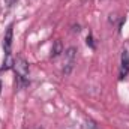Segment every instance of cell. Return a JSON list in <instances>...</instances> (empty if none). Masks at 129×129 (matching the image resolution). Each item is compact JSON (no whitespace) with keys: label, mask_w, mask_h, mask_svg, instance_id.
I'll list each match as a JSON object with an SVG mask.
<instances>
[{"label":"cell","mask_w":129,"mask_h":129,"mask_svg":"<svg viewBox=\"0 0 129 129\" xmlns=\"http://www.w3.org/2000/svg\"><path fill=\"white\" fill-rule=\"evenodd\" d=\"M14 69H15L18 80L23 81V84H27V81H29V63L23 57H17L14 60Z\"/></svg>","instance_id":"obj_1"},{"label":"cell","mask_w":129,"mask_h":129,"mask_svg":"<svg viewBox=\"0 0 129 129\" xmlns=\"http://www.w3.org/2000/svg\"><path fill=\"white\" fill-rule=\"evenodd\" d=\"M75 57H77V48H75V47H69V48L64 51V68H63L64 75H69L71 71L74 69Z\"/></svg>","instance_id":"obj_2"},{"label":"cell","mask_w":129,"mask_h":129,"mask_svg":"<svg viewBox=\"0 0 129 129\" xmlns=\"http://www.w3.org/2000/svg\"><path fill=\"white\" fill-rule=\"evenodd\" d=\"M129 74V45H126L122 51V62H120V74L119 78L125 80L126 75Z\"/></svg>","instance_id":"obj_3"},{"label":"cell","mask_w":129,"mask_h":129,"mask_svg":"<svg viewBox=\"0 0 129 129\" xmlns=\"http://www.w3.org/2000/svg\"><path fill=\"white\" fill-rule=\"evenodd\" d=\"M12 36H14V24H9L5 38H3V48H5V54H11V48H12Z\"/></svg>","instance_id":"obj_4"},{"label":"cell","mask_w":129,"mask_h":129,"mask_svg":"<svg viewBox=\"0 0 129 129\" xmlns=\"http://www.w3.org/2000/svg\"><path fill=\"white\" fill-rule=\"evenodd\" d=\"M62 53H63V45H62V41L57 39V41L53 44V48H51V57L56 59V57H59Z\"/></svg>","instance_id":"obj_5"},{"label":"cell","mask_w":129,"mask_h":129,"mask_svg":"<svg viewBox=\"0 0 129 129\" xmlns=\"http://www.w3.org/2000/svg\"><path fill=\"white\" fill-rule=\"evenodd\" d=\"M84 129H98V125L93 122V120H87L86 123H84Z\"/></svg>","instance_id":"obj_6"},{"label":"cell","mask_w":129,"mask_h":129,"mask_svg":"<svg viewBox=\"0 0 129 129\" xmlns=\"http://www.w3.org/2000/svg\"><path fill=\"white\" fill-rule=\"evenodd\" d=\"M86 42H87V45H89L92 50H95V48H96V45H95V42H93V36H92V33H89V36H87Z\"/></svg>","instance_id":"obj_7"},{"label":"cell","mask_w":129,"mask_h":129,"mask_svg":"<svg viewBox=\"0 0 129 129\" xmlns=\"http://www.w3.org/2000/svg\"><path fill=\"white\" fill-rule=\"evenodd\" d=\"M117 20H119V17H117L116 14H111V15L108 17V23H110V24H116Z\"/></svg>","instance_id":"obj_8"},{"label":"cell","mask_w":129,"mask_h":129,"mask_svg":"<svg viewBox=\"0 0 129 129\" xmlns=\"http://www.w3.org/2000/svg\"><path fill=\"white\" fill-rule=\"evenodd\" d=\"M72 30L75 33H80L81 32V26H80V24H74V26H72Z\"/></svg>","instance_id":"obj_9"},{"label":"cell","mask_w":129,"mask_h":129,"mask_svg":"<svg viewBox=\"0 0 129 129\" xmlns=\"http://www.w3.org/2000/svg\"><path fill=\"white\" fill-rule=\"evenodd\" d=\"M15 3H17V0H8V5H9V6H14Z\"/></svg>","instance_id":"obj_10"},{"label":"cell","mask_w":129,"mask_h":129,"mask_svg":"<svg viewBox=\"0 0 129 129\" xmlns=\"http://www.w3.org/2000/svg\"><path fill=\"white\" fill-rule=\"evenodd\" d=\"M0 93H2V81H0Z\"/></svg>","instance_id":"obj_11"},{"label":"cell","mask_w":129,"mask_h":129,"mask_svg":"<svg viewBox=\"0 0 129 129\" xmlns=\"http://www.w3.org/2000/svg\"><path fill=\"white\" fill-rule=\"evenodd\" d=\"M36 129H44V128H36Z\"/></svg>","instance_id":"obj_12"}]
</instances>
